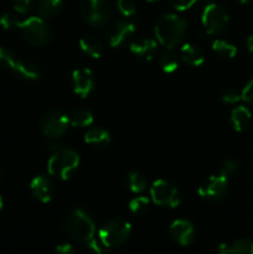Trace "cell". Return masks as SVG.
I'll return each mask as SVG.
<instances>
[{
	"label": "cell",
	"mask_w": 253,
	"mask_h": 254,
	"mask_svg": "<svg viewBox=\"0 0 253 254\" xmlns=\"http://www.w3.org/2000/svg\"><path fill=\"white\" fill-rule=\"evenodd\" d=\"M20 22H21V20L16 19L15 15L9 14V12H6V14L0 16V26L4 30H7V31H12V30L19 29Z\"/></svg>",
	"instance_id": "83f0119b"
},
{
	"label": "cell",
	"mask_w": 253,
	"mask_h": 254,
	"mask_svg": "<svg viewBox=\"0 0 253 254\" xmlns=\"http://www.w3.org/2000/svg\"><path fill=\"white\" fill-rule=\"evenodd\" d=\"M79 166V155L71 148H59L47 161V171L54 178L68 180Z\"/></svg>",
	"instance_id": "3957f363"
},
{
	"label": "cell",
	"mask_w": 253,
	"mask_h": 254,
	"mask_svg": "<svg viewBox=\"0 0 253 254\" xmlns=\"http://www.w3.org/2000/svg\"><path fill=\"white\" fill-rule=\"evenodd\" d=\"M188 31V22L176 14H165L154 26L156 40L165 49H174L181 44Z\"/></svg>",
	"instance_id": "6da1fadb"
},
{
	"label": "cell",
	"mask_w": 253,
	"mask_h": 254,
	"mask_svg": "<svg viewBox=\"0 0 253 254\" xmlns=\"http://www.w3.org/2000/svg\"><path fill=\"white\" fill-rule=\"evenodd\" d=\"M159 64L165 73H174L179 68V57L173 49H165L159 57Z\"/></svg>",
	"instance_id": "d4e9b609"
},
{
	"label": "cell",
	"mask_w": 253,
	"mask_h": 254,
	"mask_svg": "<svg viewBox=\"0 0 253 254\" xmlns=\"http://www.w3.org/2000/svg\"><path fill=\"white\" fill-rule=\"evenodd\" d=\"M168 1L175 10L185 11V10L190 9V7L195 4L196 0H168Z\"/></svg>",
	"instance_id": "e575fe53"
},
{
	"label": "cell",
	"mask_w": 253,
	"mask_h": 254,
	"mask_svg": "<svg viewBox=\"0 0 253 254\" xmlns=\"http://www.w3.org/2000/svg\"><path fill=\"white\" fill-rule=\"evenodd\" d=\"M135 32V24L131 21H117L109 26L107 31L109 46L117 49L129 42Z\"/></svg>",
	"instance_id": "8fae6325"
},
{
	"label": "cell",
	"mask_w": 253,
	"mask_h": 254,
	"mask_svg": "<svg viewBox=\"0 0 253 254\" xmlns=\"http://www.w3.org/2000/svg\"><path fill=\"white\" fill-rule=\"evenodd\" d=\"M171 238L180 246H189L195 240V227L188 220H175L169 226Z\"/></svg>",
	"instance_id": "4fadbf2b"
},
{
	"label": "cell",
	"mask_w": 253,
	"mask_h": 254,
	"mask_svg": "<svg viewBox=\"0 0 253 254\" xmlns=\"http://www.w3.org/2000/svg\"><path fill=\"white\" fill-rule=\"evenodd\" d=\"M126 186L133 193H143L148 188V180L139 171H129L126 175Z\"/></svg>",
	"instance_id": "cb8c5ba5"
},
{
	"label": "cell",
	"mask_w": 253,
	"mask_h": 254,
	"mask_svg": "<svg viewBox=\"0 0 253 254\" xmlns=\"http://www.w3.org/2000/svg\"><path fill=\"white\" fill-rule=\"evenodd\" d=\"M63 231L67 236L78 243H88L94 238L96 225L88 213L82 208H74L63 222Z\"/></svg>",
	"instance_id": "7a4b0ae2"
},
{
	"label": "cell",
	"mask_w": 253,
	"mask_h": 254,
	"mask_svg": "<svg viewBox=\"0 0 253 254\" xmlns=\"http://www.w3.org/2000/svg\"><path fill=\"white\" fill-rule=\"evenodd\" d=\"M79 49L92 59H99L103 55V42L94 35H86L79 40Z\"/></svg>",
	"instance_id": "44dd1931"
},
{
	"label": "cell",
	"mask_w": 253,
	"mask_h": 254,
	"mask_svg": "<svg viewBox=\"0 0 253 254\" xmlns=\"http://www.w3.org/2000/svg\"><path fill=\"white\" fill-rule=\"evenodd\" d=\"M247 47H248V50H250V52H252L253 54V32L250 35V36H248Z\"/></svg>",
	"instance_id": "74e56055"
},
{
	"label": "cell",
	"mask_w": 253,
	"mask_h": 254,
	"mask_svg": "<svg viewBox=\"0 0 253 254\" xmlns=\"http://www.w3.org/2000/svg\"><path fill=\"white\" fill-rule=\"evenodd\" d=\"M37 9L42 19H54L61 14L63 9V0H40Z\"/></svg>",
	"instance_id": "7402d4cb"
},
{
	"label": "cell",
	"mask_w": 253,
	"mask_h": 254,
	"mask_svg": "<svg viewBox=\"0 0 253 254\" xmlns=\"http://www.w3.org/2000/svg\"><path fill=\"white\" fill-rule=\"evenodd\" d=\"M19 30L24 39L34 46H44L52 39V32L41 16H30L20 22Z\"/></svg>",
	"instance_id": "5b68a950"
},
{
	"label": "cell",
	"mask_w": 253,
	"mask_h": 254,
	"mask_svg": "<svg viewBox=\"0 0 253 254\" xmlns=\"http://www.w3.org/2000/svg\"><path fill=\"white\" fill-rule=\"evenodd\" d=\"M117 9L119 14L126 17L133 16L136 11V6L133 0H117Z\"/></svg>",
	"instance_id": "4dcf8cb0"
},
{
	"label": "cell",
	"mask_w": 253,
	"mask_h": 254,
	"mask_svg": "<svg viewBox=\"0 0 253 254\" xmlns=\"http://www.w3.org/2000/svg\"><path fill=\"white\" fill-rule=\"evenodd\" d=\"M11 71L21 79H25V81L35 82L41 78V71L37 67V64L29 61V60L16 59Z\"/></svg>",
	"instance_id": "2e32d148"
},
{
	"label": "cell",
	"mask_w": 253,
	"mask_h": 254,
	"mask_svg": "<svg viewBox=\"0 0 253 254\" xmlns=\"http://www.w3.org/2000/svg\"><path fill=\"white\" fill-rule=\"evenodd\" d=\"M212 51L221 59H233L237 55V49L235 45L221 39L212 42Z\"/></svg>",
	"instance_id": "484cf974"
},
{
	"label": "cell",
	"mask_w": 253,
	"mask_h": 254,
	"mask_svg": "<svg viewBox=\"0 0 253 254\" xmlns=\"http://www.w3.org/2000/svg\"><path fill=\"white\" fill-rule=\"evenodd\" d=\"M228 191V178L223 174L211 175L200 184L197 193L201 198L208 202H217L222 200Z\"/></svg>",
	"instance_id": "30bf717a"
},
{
	"label": "cell",
	"mask_w": 253,
	"mask_h": 254,
	"mask_svg": "<svg viewBox=\"0 0 253 254\" xmlns=\"http://www.w3.org/2000/svg\"><path fill=\"white\" fill-rule=\"evenodd\" d=\"M180 59L189 66L198 67L205 62V54L198 45L189 42L181 46Z\"/></svg>",
	"instance_id": "e0dca14e"
},
{
	"label": "cell",
	"mask_w": 253,
	"mask_h": 254,
	"mask_svg": "<svg viewBox=\"0 0 253 254\" xmlns=\"http://www.w3.org/2000/svg\"><path fill=\"white\" fill-rule=\"evenodd\" d=\"M30 190L37 201L47 203L55 195V184L50 178L45 175H37L30 183Z\"/></svg>",
	"instance_id": "5bb4252c"
},
{
	"label": "cell",
	"mask_w": 253,
	"mask_h": 254,
	"mask_svg": "<svg viewBox=\"0 0 253 254\" xmlns=\"http://www.w3.org/2000/svg\"><path fill=\"white\" fill-rule=\"evenodd\" d=\"M1 179H2V171L1 169H0V181H1Z\"/></svg>",
	"instance_id": "60d3db41"
},
{
	"label": "cell",
	"mask_w": 253,
	"mask_h": 254,
	"mask_svg": "<svg viewBox=\"0 0 253 254\" xmlns=\"http://www.w3.org/2000/svg\"><path fill=\"white\" fill-rule=\"evenodd\" d=\"M55 254H76V250L69 243H61L55 248Z\"/></svg>",
	"instance_id": "8d00e7d4"
},
{
	"label": "cell",
	"mask_w": 253,
	"mask_h": 254,
	"mask_svg": "<svg viewBox=\"0 0 253 254\" xmlns=\"http://www.w3.org/2000/svg\"><path fill=\"white\" fill-rule=\"evenodd\" d=\"M218 254H253L252 238H238L232 243L221 245Z\"/></svg>",
	"instance_id": "d6986e66"
},
{
	"label": "cell",
	"mask_w": 253,
	"mask_h": 254,
	"mask_svg": "<svg viewBox=\"0 0 253 254\" xmlns=\"http://www.w3.org/2000/svg\"><path fill=\"white\" fill-rule=\"evenodd\" d=\"M149 205H150V200L146 196H135L129 201V211L134 215H143L148 211Z\"/></svg>",
	"instance_id": "4316f807"
},
{
	"label": "cell",
	"mask_w": 253,
	"mask_h": 254,
	"mask_svg": "<svg viewBox=\"0 0 253 254\" xmlns=\"http://www.w3.org/2000/svg\"><path fill=\"white\" fill-rule=\"evenodd\" d=\"M130 52L141 61H151L155 57L158 51V44L155 40L149 37H141V39L134 40L130 44Z\"/></svg>",
	"instance_id": "9a60e30c"
},
{
	"label": "cell",
	"mask_w": 253,
	"mask_h": 254,
	"mask_svg": "<svg viewBox=\"0 0 253 254\" xmlns=\"http://www.w3.org/2000/svg\"><path fill=\"white\" fill-rule=\"evenodd\" d=\"M150 198L155 205L161 207L175 208L180 205V192L178 188L170 181L163 179H159L151 184Z\"/></svg>",
	"instance_id": "9c48e42d"
},
{
	"label": "cell",
	"mask_w": 253,
	"mask_h": 254,
	"mask_svg": "<svg viewBox=\"0 0 253 254\" xmlns=\"http://www.w3.org/2000/svg\"><path fill=\"white\" fill-rule=\"evenodd\" d=\"M1 208H2V198L1 196H0V211H1Z\"/></svg>",
	"instance_id": "ab89813d"
},
{
	"label": "cell",
	"mask_w": 253,
	"mask_h": 254,
	"mask_svg": "<svg viewBox=\"0 0 253 254\" xmlns=\"http://www.w3.org/2000/svg\"><path fill=\"white\" fill-rule=\"evenodd\" d=\"M39 127L45 136L51 139H59L68 129V116L59 109H51L42 114L39 122Z\"/></svg>",
	"instance_id": "52a82bcc"
},
{
	"label": "cell",
	"mask_w": 253,
	"mask_h": 254,
	"mask_svg": "<svg viewBox=\"0 0 253 254\" xmlns=\"http://www.w3.org/2000/svg\"><path fill=\"white\" fill-rule=\"evenodd\" d=\"M32 0H12V7L20 15H25L31 10Z\"/></svg>",
	"instance_id": "d6a6232c"
},
{
	"label": "cell",
	"mask_w": 253,
	"mask_h": 254,
	"mask_svg": "<svg viewBox=\"0 0 253 254\" xmlns=\"http://www.w3.org/2000/svg\"><path fill=\"white\" fill-rule=\"evenodd\" d=\"M84 22L94 27L104 26L112 17V10L106 0H84L81 6Z\"/></svg>",
	"instance_id": "ba28073f"
},
{
	"label": "cell",
	"mask_w": 253,
	"mask_h": 254,
	"mask_svg": "<svg viewBox=\"0 0 253 254\" xmlns=\"http://www.w3.org/2000/svg\"><path fill=\"white\" fill-rule=\"evenodd\" d=\"M201 21L207 34L220 35L227 30L230 24V15L223 6L211 2L203 9Z\"/></svg>",
	"instance_id": "8992f818"
},
{
	"label": "cell",
	"mask_w": 253,
	"mask_h": 254,
	"mask_svg": "<svg viewBox=\"0 0 253 254\" xmlns=\"http://www.w3.org/2000/svg\"><path fill=\"white\" fill-rule=\"evenodd\" d=\"M241 170V163L236 159H227L223 161L222 166H221L220 173L223 174L225 176L230 178L231 175H235Z\"/></svg>",
	"instance_id": "1f68e13d"
},
{
	"label": "cell",
	"mask_w": 253,
	"mask_h": 254,
	"mask_svg": "<svg viewBox=\"0 0 253 254\" xmlns=\"http://www.w3.org/2000/svg\"><path fill=\"white\" fill-rule=\"evenodd\" d=\"M241 99H242L241 93L238 91H236V89H227L222 96V101L227 104H236Z\"/></svg>",
	"instance_id": "836d02e7"
},
{
	"label": "cell",
	"mask_w": 253,
	"mask_h": 254,
	"mask_svg": "<svg viewBox=\"0 0 253 254\" xmlns=\"http://www.w3.org/2000/svg\"><path fill=\"white\" fill-rule=\"evenodd\" d=\"M230 119L233 129L241 133V131H245L250 127L251 121H252V114H251L250 109L247 107L238 106L232 109Z\"/></svg>",
	"instance_id": "ffe728a7"
},
{
	"label": "cell",
	"mask_w": 253,
	"mask_h": 254,
	"mask_svg": "<svg viewBox=\"0 0 253 254\" xmlns=\"http://www.w3.org/2000/svg\"><path fill=\"white\" fill-rule=\"evenodd\" d=\"M94 88L93 72L89 68H77L72 72V89L81 98H87Z\"/></svg>",
	"instance_id": "7c38bea8"
},
{
	"label": "cell",
	"mask_w": 253,
	"mask_h": 254,
	"mask_svg": "<svg viewBox=\"0 0 253 254\" xmlns=\"http://www.w3.org/2000/svg\"><path fill=\"white\" fill-rule=\"evenodd\" d=\"M146 1H149V2H154V1H159V0H146Z\"/></svg>",
	"instance_id": "b9f144b4"
},
{
	"label": "cell",
	"mask_w": 253,
	"mask_h": 254,
	"mask_svg": "<svg viewBox=\"0 0 253 254\" xmlns=\"http://www.w3.org/2000/svg\"><path fill=\"white\" fill-rule=\"evenodd\" d=\"M84 143L88 144L92 148H106L111 143V134L107 129L101 128V127L91 128L84 134Z\"/></svg>",
	"instance_id": "ac0fdd59"
},
{
	"label": "cell",
	"mask_w": 253,
	"mask_h": 254,
	"mask_svg": "<svg viewBox=\"0 0 253 254\" xmlns=\"http://www.w3.org/2000/svg\"><path fill=\"white\" fill-rule=\"evenodd\" d=\"M241 97H242V101H245L246 103L253 104V78L246 84L243 91L241 92Z\"/></svg>",
	"instance_id": "d590c367"
},
{
	"label": "cell",
	"mask_w": 253,
	"mask_h": 254,
	"mask_svg": "<svg viewBox=\"0 0 253 254\" xmlns=\"http://www.w3.org/2000/svg\"><path fill=\"white\" fill-rule=\"evenodd\" d=\"M17 57L15 56V54L11 50L6 49V47H0V66L5 67L7 69H11Z\"/></svg>",
	"instance_id": "f1b7e54d"
},
{
	"label": "cell",
	"mask_w": 253,
	"mask_h": 254,
	"mask_svg": "<svg viewBox=\"0 0 253 254\" xmlns=\"http://www.w3.org/2000/svg\"><path fill=\"white\" fill-rule=\"evenodd\" d=\"M248 1H250V0H238L240 4H248Z\"/></svg>",
	"instance_id": "f35d334b"
},
{
	"label": "cell",
	"mask_w": 253,
	"mask_h": 254,
	"mask_svg": "<svg viewBox=\"0 0 253 254\" xmlns=\"http://www.w3.org/2000/svg\"><path fill=\"white\" fill-rule=\"evenodd\" d=\"M131 233V226L123 218H112L107 221L98 231V240L102 245L116 248L128 241Z\"/></svg>",
	"instance_id": "277c9868"
},
{
	"label": "cell",
	"mask_w": 253,
	"mask_h": 254,
	"mask_svg": "<svg viewBox=\"0 0 253 254\" xmlns=\"http://www.w3.org/2000/svg\"><path fill=\"white\" fill-rule=\"evenodd\" d=\"M207 1H212V0H207Z\"/></svg>",
	"instance_id": "7bdbcfd3"
},
{
	"label": "cell",
	"mask_w": 253,
	"mask_h": 254,
	"mask_svg": "<svg viewBox=\"0 0 253 254\" xmlns=\"http://www.w3.org/2000/svg\"><path fill=\"white\" fill-rule=\"evenodd\" d=\"M69 126L78 127V128H87L93 124V114L86 108H76L68 114Z\"/></svg>",
	"instance_id": "603a6c76"
},
{
	"label": "cell",
	"mask_w": 253,
	"mask_h": 254,
	"mask_svg": "<svg viewBox=\"0 0 253 254\" xmlns=\"http://www.w3.org/2000/svg\"><path fill=\"white\" fill-rule=\"evenodd\" d=\"M87 251H88V254H117L113 248L106 247L99 242V240L97 241L94 238L87 243Z\"/></svg>",
	"instance_id": "f546056e"
}]
</instances>
